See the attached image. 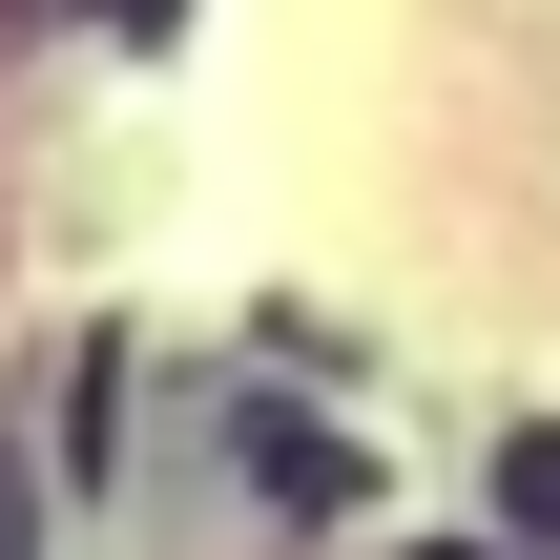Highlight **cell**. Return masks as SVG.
<instances>
[{"label":"cell","instance_id":"obj_1","mask_svg":"<svg viewBox=\"0 0 560 560\" xmlns=\"http://www.w3.org/2000/svg\"><path fill=\"white\" fill-rule=\"evenodd\" d=\"M249 499H270V520H353V436H312V416H249Z\"/></svg>","mask_w":560,"mask_h":560},{"label":"cell","instance_id":"obj_4","mask_svg":"<svg viewBox=\"0 0 560 560\" xmlns=\"http://www.w3.org/2000/svg\"><path fill=\"white\" fill-rule=\"evenodd\" d=\"M436 560H457V540H436Z\"/></svg>","mask_w":560,"mask_h":560},{"label":"cell","instance_id":"obj_2","mask_svg":"<svg viewBox=\"0 0 560 560\" xmlns=\"http://www.w3.org/2000/svg\"><path fill=\"white\" fill-rule=\"evenodd\" d=\"M499 520H520V560H560V416L499 436Z\"/></svg>","mask_w":560,"mask_h":560},{"label":"cell","instance_id":"obj_3","mask_svg":"<svg viewBox=\"0 0 560 560\" xmlns=\"http://www.w3.org/2000/svg\"><path fill=\"white\" fill-rule=\"evenodd\" d=\"M0 560H42V478H21V457H0Z\"/></svg>","mask_w":560,"mask_h":560}]
</instances>
